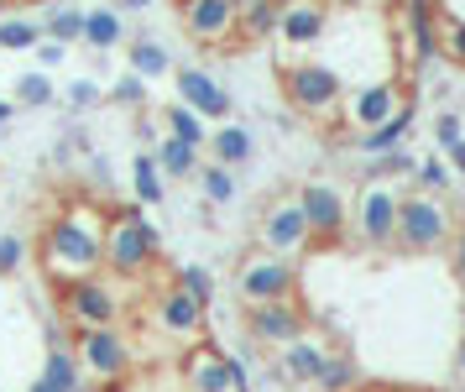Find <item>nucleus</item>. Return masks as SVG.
<instances>
[{
	"label": "nucleus",
	"mask_w": 465,
	"mask_h": 392,
	"mask_svg": "<svg viewBox=\"0 0 465 392\" xmlns=\"http://www.w3.org/2000/svg\"><path fill=\"white\" fill-rule=\"evenodd\" d=\"M105 220L110 215H100L94 205H68L58 215H47L37 256H43V272L58 288L105 272Z\"/></svg>",
	"instance_id": "obj_1"
},
{
	"label": "nucleus",
	"mask_w": 465,
	"mask_h": 392,
	"mask_svg": "<svg viewBox=\"0 0 465 392\" xmlns=\"http://www.w3.org/2000/svg\"><path fill=\"white\" fill-rule=\"evenodd\" d=\"M157 251H163V236H157V226L147 220L142 205L115 209L105 220V272H115V277H142L157 262Z\"/></svg>",
	"instance_id": "obj_2"
},
{
	"label": "nucleus",
	"mask_w": 465,
	"mask_h": 392,
	"mask_svg": "<svg viewBox=\"0 0 465 392\" xmlns=\"http://www.w3.org/2000/svg\"><path fill=\"white\" fill-rule=\"evenodd\" d=\"M282 95L298 116L309 121H335L340 100H345V74L335 63H319V58H298L282 68Z\"/></svg>",
	"instance_id": "obj_3"
},
{
	"label": "nucleus",
	"mask_w": 465,
	"mask_h": 392,
	"mask_svg": "<svg viewBox=\"0 0 465 392\" xmlns=\"http://www.w3.org/2000/svg\"><path fill=\"white\" fill-rule=\"evenodd\" d=\"M402 105H408V89H402L398 74H387V79H361V84H345L340 121H345V131L366 136V131H377V126L392 121Z\"/></svg>",
	"instance_id": "obj_4"
},
{
	"label": "nucleus",
	"mask_w": 465,
	"mask_h": 392,
	"mask_svg": "<svg viewBox=\"0 0 465 392\" xmlns=\"http://www.w3.org/2000/svg\"><path fill=\"white\" fill-rule=\"evenodd\" d=\"M455 241V215L434 194H402L398 205V241L402 251H440Z\"/></svg>",
	"instance_id": "obj_5"
},
{
	"label": "nucleus",
	"mask_w": 465,
	"mask_h": 392,
	"mask_svg": "<svg viewBox=\"0 0 465 392\" xmlns=\"http://www.w3.org/2000/svg\"><path fill=\"white\" fill-rule=\"evenodd\" d=\"M398 205H402V188L398 184H381V178H366L351 199V226H356L361 246H392L398 241Z\"/></svg>",
	"instance_id": "obj_6"
},
{
	"label": "nucleus",
	"mask_w": 465,
	"mask_h": 392,
	"mask_svg": "<svg viewBox=\"0 0 465 392\" xmlns=\"http://www.w3.org/2000/svg\"><path fill=\"white\" fill-rule=\"evenodd\" d=\"M298 288V267L288 256H272V251H246L241 256V267H235V293L246 298V309L256 304H282V298H293Z\"/></svg>",
	"instance_id": "obj_7"
},
{
	"label": "nucleus",
	"mask_w": 465,
	"mask_h": 392,
	"mask_svg": "<svg viewBox=\"0 0 465 392\" xmlns=\"http://www.w3.org/2000/svg\"><path fill=\"white\" fill-rule=\"evenodd\" d=\"M58 304H64V319L74 330H115L121 319V293L110 277H84V283H68L58 288Z\"/></svg>",
	"instance_id": "obj_8"
},
{
	"label": "nucleus",
	"mask_w": 465,
	"mask_h": 392,
	"mask_svg": "<svg viewBox=\"0 0 465 392\" xmlns=\"http://www.w3.org/2000/svg\"><path fill=\"white\" fill-rule=\"evenodd\" d=\"M183 392H252V382L235 356H225L210 340H193L183 351Z\"/></svg>",
	"instance_id": "obj_9"
},
{
	"label": "nucleus",
	"mask_w": 465,
	"mask_h": 392,
	"mask_svg": "<svg viewBox=\"0 0 465 392\" xmlns=\"http://www.w3.org/2000/svg\"><path fill=\"white\" fill-rule=\"evenodd\" d=\"M74 361H79V377L100 382V387H115L131 372L136 351H131V340L121 330H84L79 346H74Z\"/></svg>",
	"instance_id": "obj_10"
},
{
	"label": "nucleus",
	"mask_w": 465,
	"mask_h": 392,
	"mask_svg": "<svg viewBox=\"0 0 465 392\" xmlns=\"http://www.w3.org/2000/svg\"><path fill=\"white\" fill-rule=\"evenodd\" d=\"M298 209H303L314 241H340L351 230V194L335 178H309V184L298 188Z\"/></svg>",
	"instance_id": "obj_11"
},
{
	"label": "nucleus",
	"mask_w": 465,
	"mask_h": 392,
	"mask_svg": "<svg viewBox=\"0 0 465 392\" xmlns=\"http://www.w3.org/2000/svg\"><path fill=\"white\" fill-rule=\"evenodd\" d=\"M256 241H262V251L288 256V262H293L303 246H314L309 220H303V209H298V194H277L272 205L262 209V220H256Z\"/></svg>",
	"instance_id": "obj_12"
},
{
	"label": "nucleus",
	"mask_w": 465,
	"mask_h": 392,
	"mask_svg": "<svg viewBox=\"0 0 465 392\" xmlns=\"http://www.w3.org/2000/svg\"><path fill=\"white\" fill-rule=\"evenodd\" d=\"M324 32H330V5H314V0L282 5V11H277V32H272V37L282 42V68L303 58Z\"/></svg>",
	"instance_id": "obj_13"
},
{
	"label": "nucleus",
	"mask_w": 465,
	"mask_h": 392,
	"mask_svg": "<svg viewBox=\"0 0 465 392\" xmlns=\"http://www.w3.org/2000/svg\"><path fill=\"white\" fill-rule=\"evenodd\" d=\"M173 84H178V105H189L204 126L231 121V95H225V84L214 79L210 68H173Z\"/></svg>",
	"instance_id": "obj_14"
},
{
	"label": "nucleus",
	"mask_w": 465,
	"mask_h": 392,
	"mask_svg": "<svg viewBox=\"0 0 465 392\" xmlns=\"http://www.w3.org/2000/svg\"><path fill=\"white\" fill-rule=\"evenodd\" d=\"M387 26H392L402 68H419L423 58H434V5H402Z\"/></svg>",
	"instance_id": "obj_15"
},
{
	"label": "nucleus",
	"mask_w": 465,
	"mask_h": 392,
	"mask_svg": "<svg viewBox=\"0 0 465 392\" xmlns=\"http://www.w3.org/2000/svg\"><path fill=\"white\" fill-rule=\"evenodd\" d=\"M246 330H252L256 346L282 351V346H293L298 335H303V309H298L293 298H282V304H256V309H246Z\"/></svg>",
	"instance_id": "obj_16"
},
{
	"label": "nucleus",
	"mask_w": 465,
	"mask_h": 392,
	"mask_svg": "<svg viewBox=\"0 0 465 392\" xmlns=\"http://www.w3.org/2000/svg\"><path fill=\"white\" fill-rule=\"evenodd\" d=\"M183 32L204 47L235 42V0H189L183 5Z\"/></svg>",
	"instance_id": "obj_17"
},
{
	"label": "nucleus",
	"mask_w": 465,
	"mask_h": 392,
	"mask_svg": "<svg viewBox=\"0 0 465 392\" xmlns=\"http://www.w3.org/2000/svg\"><path fill=\"white\" fill-rule=\"evenodd\" d=\"M152 319H157V330L178 335V340H199L210 309H204V304H193L183 288H163L157 298H152Z\"/></svg>",
	"instance_id": "obj_18"
},
{
	"label": "nucleus",
	"mask_w": 465,
	"mask_h": 392,
	"mask_svg": "<svg viewBox=\"0 0 465 392\" xmlns=\"http://www.w3.org/2000/svg\"><path fill=\"white\" fill-rule=\"evenodd\" d=\"M324 356H330V346H324V335H298L293 346H282L277 351V372H282V382H293V387H309L319 377V367H324Z\"/></svg>",
	"instance_id": "obj_19"
},
{
	"label": "nucleus",
	"mask_w": 465,
	"mask_h": 392,
	"mask_svg": "<svg viewBox=\"0 0 465 392\" xmlns=\"http://www.w3.org/2000/svg\"><path fill=\"white\" fill-rule=\"evenodd\" d=\"M210 157H214V167H246L256 157V136H252V126H241V121H225V126H214L210 131Z\"/></svg>",
	"instance_id": "obj_20"
},
{
	"label": "nucleus",
	"mask_w": 465,
	"mask_h": 392,
	"mask_svg": "<svg viewBox=\"0 0 465 392\" xmlns=\"http://www.w3.org/2000/svg\"><path fill=\"white\" fill-rule=\"evenodd\" d=\"M126 74H136L142 84L168 79V74H173V53L157 37H131L126 42Z\"/></svg>",
	"instance_id": "obj_21"
},
{
	"label": "nucleus",
	"mask_w": 465,
	"mask_h": 392,
	"mask_svg": "<svg viewBox=\"0 0 465 392\" xmlns=\"http://www.w3.org/2000/svg\"><path fill=\"white\" fill-rule=\"evenodd\" d=\"M408 136H413V100L402 105L387 126H377V131L356 136V152H366V157H387V152H402V142H408Z\"/></svg>",
	"instance_id": "obj_22"
},
{
	"label": "nucleus",
	"mask_w": 465,
	"mask_h": 392,
	"mask_svg": "<svg viewBox=\"0 0 465 392\" xmlns=\"http://www.w3.org/2000/svg\"><path fill=\"white\" fill-rule=\"evenodd\" d=\"M121 42H126V16H121V11H110V5L84 11V47L110 53V47H121Z\"/></svg>",
	"instance_id": "obj_23"
},
{
	"label": "nucleus",
	"mask_w": 465,
	"mask_h": 392,
	"mask_svg": "<svg viewBox=\"0 0 465 392\" xmlns=\"http://www.w3.org/2000/svg\"><path fill=\"white\" fill-rule=\"evenodd\" d=\"M277 11H282V5H272V0H235V37H246V42L272 37Z\"/></svg>",
	"instance_id": "obj_24"
},
{
	"label": "nucleus",
	"mask_w": 465,
	"mask_h": 392,
	"mask_svg": "<svg viewBox=\"0 0 465 392\" xmlns=\"http://www.w3.org/2000/svg\"><path fill=\"white\" fill-rule=\"evenodd\" d=\"M163 136H173V142H183V146H193V152H204V142H210V126L193 116L189 105H163Z\"/></svg>",
	"instance_id": "obj_25"
},
{
	"label": "nucleus",
	"mask_w": 465,
	"mask_h": 392,
	"mask_svg": "<svg viewBox=\"0 0 465 392\" xmlns=\"http://www.w3.org/2000/svg\"><path fill=\"white\" fill-rule=\"evenodd\" d=\"M43 382H53L58 392H84V377H79V361H74V346H47L43 356Z\"/></svg>",
	"instance_id": "obj_26"
},
{
	"label": "nucleus",
	"mask_w": 465,
	"mask_h": 392,
	"mask_svg": "<svg viewBox=\"0 0 465 392\" xmlns=\"http://www.w3.org/2000/svg\"><path fill=\"white\" fill-rule=\"evenodd\" d=\"M152 163H157V173L163 178H193L199 173V152L193 146H183V142H173V136H163V142L152 146Z\"/></svg>",
	"instance_id": "obj_27"
},
{
	"label": "nucleus",
	"mask_w": 465,
	"mask_h": 392,
	"mask_svg": "<svg viewBox=\"0 0 465 392\" xmlns=\"http://www.w3.org/2000/svg\"><path fill=\"white\" fill-rule=\"evenodd\" d=\"M131 188H136V205L152 209L168 199V178L157 173V163H152V152H136V163H131Z\"/></svg>",
	"instance_id": "obj_28"
},
{
	"label": "nucleus",
	"mask_w": 465,
	"mask_h": 392,
	"mask_svg": "<svg viewBox=\"0 0 465 392\" xmlns=\"http://www.w3.org/2000/svg\"><path fill=\"white\" fill-rule=\"evenodd\" d=\"M319 392H356L361 387V372H356V356L351 351H330L324 356V367L314 377Z\"/></svg>",
	"instance_id": "obj_29"
},
{
	"label": "nucleus",
	"mask_w": 465,
	"mask_h": 392,
	"mask_svg": "<svg viewBox=\"0 0 465 392\" xmlns=\"http://www.w3.org/2000/svg\"><path fill=\"white\" fill-rule=\"evenodd\" d=\"M434 53L450 63H465V16L460 11H434Z\"/></svg>",
	"instance_id": "obj_30"
},
{
	"label": "nucleus",
	"mask_w": 465,
	"mask_h": 392,
	"mask_svg": "<svg viewBox=\"0 0 465 392\" xmlns=\"http://www.w3.org/2000/svg\"><path fill=\"white\" fill-rule=\"evenodd\" d=\"M43 37L58 42V47L84 42V11H79V5H53V11L43 16Z\"/></svg>",
	"instance_id": "obj_31"
},
{
	"label": "nucleus",
	"mask_w": 465,
	"mask_h": 392,
	"mask_svg": "<svg viewBox=\"0 0 465 392\" xmlns=\"http://www.w3.org/2000/svg\"><path fill=\"white\" fill-rule=\"evenodd\" d=\"M43 42V21L37 16H0V53H26Z\"/></svg>",
	"instance_id": "obj_32"
},
{
	"label": "nucleus",
	"mask_w": 465,
	"mask_h": 392,
	"mask_svg": "<svg viewBox=\"0 0 465 392\" xmlns=\"http://www.w3.org/2000/svg\"><path fill=\"white\" fill-rule=\"evenodd\" d=\"M58 100V84H53V74H43V68H26L22 79H16V95H11V105L22 110V105H53Z\"/></svg>",
	"instance_id": "obj_33"
},
{
	"label": "nucleus",
	"mask_w": 465,
	"mask_h": 392,
	"mask_svg": "<svg viewBox=\"0 0 465 392\" xmlns=\"http://www.w3.org/2000/svg\"><path fill=\"white\" fill-rule=\"evenodd\" d=\"M193 178H199V188H204V205H231V199H235V173H231V167L204 163Z\"/></svg>",
	"instance_id": "obj_34"
},
{
	"label": "nucleus",
	"mask_w": 465,
	"mask_h": 392,
	"mask_svg": "<svg viewBox=\"0 0 465 392\" xmlns=\"http://www.w3.org/2000/svg\"><path fill=\"white\" fill-rule=\"evenodd\" d=\"M413 178H419V194H434V199L455 184V173H450V163H444L440 152H429L423 163H413Z\"/></svg>",
	"instance_id": "obj_35"
},
{
	"label": "nucleus",
	"mask_w": 465,
	"mask_h": 392,
	"mask_svg": "<svg viewBox=\"0 0 465 392\" xmlns=\"http://www.w3.org/2000/svg\"><path fill=\"white\" fill-rule=\"evenodd\" d=\"M173 288H183L193 298V304H204V309H210V298H214V272L210 267H178V277H173Z\"/></svg>",
	"instance_id": "obj_36"
},
{
	"label": "nucleus",
	"mask_w": 465,
	"mask_h": 392,
	"mask_svg": "<svg viewBox=\"0 0 465 392\" xmlns=\"http://www.w3.org/2000/svg\"><path fill=\"white\" fill-rule=\"evenodd\" d=\"M460 142H465L460 116H455V110H440V116H434V146H440V157H444V152H455Z\"/></svg>",
	"instance_id": "obj_37"
},
{
	"label": "nucleus",
	"mask_w": 465,
	"mask_h": 392,
	"mask_svg": "<svg viewBox=\"0 0 465 392\" xmlns=\"http://www.w3.org/2000/svg\"><path fill=\"white\" fill-rule=\"evenodd\" d=\"M402 173H413V157L408 152H387V157H377V163L366 167V178H381V184H398Z\"/></svg>",
	"instance_id": "obj_38"
},
{
	"label": "nucleus",
	"mask_w": 465,
	"mask_h": 392,
	"mask_svg": "<svg viewBox=\"0 0 465 392\" xmlns=\"http://www.w3.org/2000/svg\"><path fill=\"white\" fill-rule=\"evenodd\" d=\"M105 100L131 105V110H142V105H147V84L136 79V74H121V79H115V89H105Z\"/></svg>",
	"instance_id": "obj_39"
},
{
	"label": "nucleus",
	"mask_w": 465,
	"mask_h": 392,
	"mask_svg": "<svg viewBox=\"0 0 465 392\" xmlns=\"http://www.w3.org/2000/svg\"><path fill=\"white\" fill-rule=\"evenodd\" d=\"M64 100L74 105V110H94V105L105 100V89H100L94 79H84V74H79V79L68 84V95H64Z\"/></svg>",
	"instance_id": "obj_40"
},
{
	"label": "nucleus",
	"mask_w": 465,
	"mask_h": 392,
	"mask_svg": "<svg viewBox=\"0 0 465 392\" xmlns=\"http://www.w3.org/2000/svg\"><path fill=\"white\" fill-rule=\"evenodd\" d=\"M32 53H37V63H43V74H47V68H58V63L68 58V47H58V42H37Z\"/></svg>",
	"instance_id": "obj_41"
},
{
	"label": "nucleus",
	"mask_w": 465,
	"mask_h": 392,
	"mask_svg": "<svg viewBox=\"0 0 465 392\" xmlns=\"http://www.w3.org/2000/svg\"><path fill=\"white\" fill-rule=\"evenodd\" d=\"M444 163H450V173H455V178H465V142L455 146V152H444Z\"/></svg>",
	"instance_id": "obj_42"
},
{
	"label": "nucleus",
	"mask_w": 465,
	"mask_h": 392,
	"mask_svg": "<svg viewBox=\"0 0 465 392\" xmlns=\"http://www.w3.org/2000/svg\"><path fill=\"white\" fill-rule=\"evenodd\" d=\"M455 277H460V283H465V230H460V236H455Z\"/></svg>",
	"instance_id": "obj_43"
},
{
	"label": "nucleus",
	"mask_w": 465,
	"mask_h": 392,
	"mask_svg": "<svg viewBox=\"0 0 465 392\" xmlns=\"http://www.w3.org/2000/svg\"><path fill=\"white\" fill-rule=\"evenodd\" d=\"M11 116H16V105H11V100H0V126L11 121Z\"/></svg>",
	"instance_id": "obj_44"
},
{
	"label": "nucleus",
	"mask_w": 465,
	"mask_h": 392,
	"mask_svg": "<svg viewBox=\"0 0 465 392\" xmlns=\"http://www.w3.org/2000/svg\"><path fill=\"white\" fill-rule=\"evenodd\" d=\"M100 392H136V387H126V382H115V387H100Z\"/></svg>",
	"instance_id": "obj_45"
},
{
	"label": "nucleus",
	"mask_w": 465,
	"mask_h": 392,
	"mask_svg": "<svg viewBox=\"0 0 465 392\" xmlns=\"http://www.w3.org/2000/svg\"><path fill=\"white\" fill-rule=\"evenodd\" d=\"M460 382H465V340H460Z\"/></svg>",
	"instance_id": "obj_46"
},
{
	"label": "nucleus",
	"mask_w": 465,
	"mask_h": 392,
	"mask_svg": "<svg viewBox=\"0 0 465 392\" xmlns=\"http://www.w3.org/2000/svg\"><path fill=\"white\" fill-rule=\"evenodd\" d=\"M356 392H392V387H356Z\"/></svg>",
	"instance_id": "obj_47"
}]
</instances>
